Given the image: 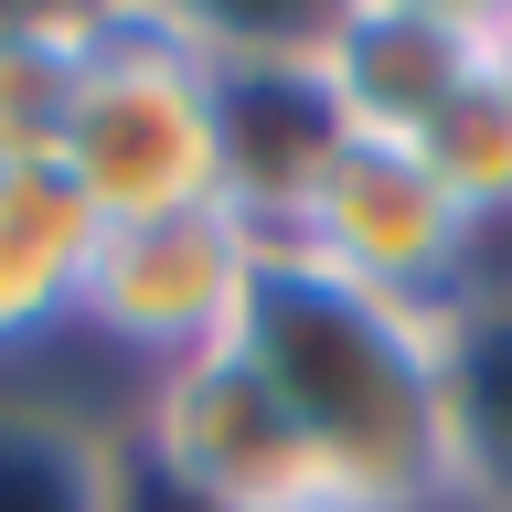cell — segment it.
<instances>
[{
  "label": "cell",
  "instance_id": "obj_1",
  "mask_svg": "<svg viewBox=\"0 0 512 512\" xmlns=\"http://www.w3.org/2000/svg\"><path fill=\"white\" fill-rule=\"evenodd\" d=\"M438 331L448 310H406L374 288H342L267 246L235 352L278 395L310 448L374 512H448V406H438Z\"/></svg>",
  "mask_w": 512,
  "mask_h": 512
},
{
  "label": "cell",
  "instance_id": "obj_2",
  "mask_svg": "<svg viewBox=\"0 0 512 512\" xmlns=\"http://www.w3.org/2000/svg\"><path fill=\"white\" fill-rule=\"evenodd\" d=\"M54 171L86 192L96 224L224 203V75L203 54L192 11H96Z\"/></svg>",
  "mask_w": 512,
  "mask_h": 512
},
{
  "label": "cell",
  "instance_id": "obj_3",
  "mask_svg": "<svg viewBox=\"0 0 512 512\" xmlns=\"http://www.w3.org/2000/svg\"><path fill=\"white\" fill-rule=\"evenodd\" d=\"M256 278H267V235L235 203L107 224L96 267H86V310H75V352H96L139 395V384H160V374H182V363L235 342Z\"/></svg>",
  "mask_w": 512,
  "mask_h": 512
},
{
  "label": "cell",
  "instance_id": "obj_4",
  "mask_svg": "<svg viewBox=\"0 0 512 512\" xmlns=\"http://www.w3.org/2000/svg\"><path fill=\"white\" fill-rule=\"evenodd\" d=\"M118 438H128L139 470H160L203 512H374L310 448V427L256 384V363L235 342L182 363V374H160V384H139Z\"/></svg>",
  "mask_w": 512,
  "mask_h": 512
},
{
  "label": "cell",
  "instance_id": "obj_5",
  "mask_svg": "<svg viewBox=\"0 0 512 512\" xmlns=\"http://www.w3.org/2000/svg\"><path fill=\"white\" fill-rule=\"evenodd\" d=\"M267 246L320 267V278H342V288L406 299V310H448V299L480 288V235L438 192V171L406 139H352V128L331 139V160L299 192V214Z\"/></svg>",
  "mask_w": 512,
  "mask_h": 512
},
{
  "label": "cell",
  "instance_id": "obj_6",
  "mask_svg": "<svg viewBox=\"0 0 512 512\" xmlns=\"http://www.w3.org/2000/svg\"><path fill=\"white\" fill-rule=\"evenodd\" d=\"M310 86L352 139H416L480 86V0H331L310 32Z\"/></svg>",
  "mask_w": 512,
  "mask_h": 512
},
{
  "label": "cell",
  "instance_id": "obj_7",
  "mask_svg": "<svg viewBox=\"0 0 512 512\" xmlns=\"http://www.w3.org/2000/svg\"><path fill=\"white\" fill-rule=\"evenodd\" d=\"M96 235L107 224L64 171H0V384H43V363L75 352Z\"/></svg>",
  "mask_w": 512,
  "mask_h": 512
},
{
  "label": "cell",
  "instance_id": "obj_8",
  "mask_svg": "<svg viewBox=\"0 0 512 512\" xmlns=\"http://www.w3.org/2000/svg\"><path fill=\"white\" fill-rule=\"evenodd\" d=\"M448 406V512H512V267H480L438 331Z\"/></svg>",
  "mask_w": 512,
  "mask_h": 512
},
{
  "label": "cell",
  "instance_id": "obj_9",
  "mask_svg": "<svg viewBox=\"0 0 512 512\" xmlns=\"http://www.w3.org/2000/svg\"><path fill=\"white\" fill-rule=\"evenodd\" d=\"M0 512H118V416L0 384Z\"/></svg>",
  "mask_w": 512,
  "mask_h": 512
},
{
  "label": "cell",
  "instance_id": "obj_10",
  "mask_svg": "<svg viewBox=\"0 0 512 512\" xmlns=\"http://www.w3.org/2000/svg\"><path fill=\"white\" fill-rule=\"evenodd\" d=\"M96 11H0V171H54Z\"/></svg>",
  "mask_w": 512,
  "mask_h": 512
},
{
  "label": "cell",
  "instance_id": "obj_11",
  "mask_svg": "<svg viewBox=\"0 0 512 512\" xmlns=\"http://www.w3.org/2000/svg\"><path fill=\"white\" fill-rule=\"evenodd\" d=\"M480 86L512 107V0H480Z\"/></svg>",
  "mask_w": 512,
  "mask_h": 512
}]
</instances>
